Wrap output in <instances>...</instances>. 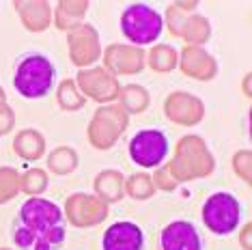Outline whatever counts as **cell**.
<instances>
[{
	"mask_svg": "<svg viewBox=\"0 0 252 250\" xmlns=\"http://www.w3.org/2000/svg\"><path fill=\"white\" fill-rule=\"evenodd\" d=\"M95 196L104 203H119L125 196V177L119 170H104L95 177Z\"/></svg>",
	"mask_w": 252,
	"mask_h": 250,
	"instance_id": "cell-17",
	"label": "cell"
},
{
	"mask_svg": "<svg viewBox=\"0 0 252 250\" xmlns=\"http://www.w3.org/2000/svg\"><path fill=\"white\" fill-rule=\"evenodd\" d=\"M244 93H246V97H250V73H246V78H244Z\"/></svg>",
	"mask_w": 252,
	"mask_h": 250,
	"instance_id": "cell-32",
	"label": "cell"
},
{
	"mask_svg": "<svg viewBox=\"0 0 252 250\" xmlns=\"http://www.w3.org/2000/svg\"><path fill=\"white\" fill-rule=\"evenodd\" d=\"M179 67L186 76L194 78V80H203V82L211 80L218 71L216 61L211 59L203 48H198V45H186V50H183V54H181Z\"/></svg>",
	"mask_w": 252,
	"mask_h": 250,
	"instance_id": "cell-15",
	"label": "cell"
},
{
	"mask_svg": "<svg viewBox=\"0 0 252 250\" xmlns=\"http://www.w3.org/2000/svg\"><path fill=\"white\" fill-rule=\"evenodd\" d=\"M101 250H145V233L129 220L114 222L101 237Z\"/></svg>",
	"mask_w": 252,
	"mask_h": 250,
	"instance_id": "cell-11",
	"label": "cell"
},
{
	"mask_svg": "<svg viewBox=\"0 0 252 250\" xmlns=\"http://www.w3.org/2000/svg\"><path fill=\"white\" fill-rule=\"evenodd\" d=\"M65 220L73 226H93L106 220L108 203L91 194H71L65 205Z\"/></svg>",
	"mask_w": 252,
	"mask_h": 250,
	"instance_id": "cell-8",
	"label": "cell"
},
{
	"mask_svg": "<svg viewBox=\"0 0 252 250\" xmlns=\"http://www.w3.org/2000/svg\"><path fill=\"white\" fill-rule=\"evenodd\" d=\"M121 31L127 41L134 43V48L151 45L158 41L164 31V18L153 7L145 2L129 4L121 15Z\"/></svg>",
	"mask_w": 252,
	"mask_h": 250,
	"instance_id": "cell-4",
	"label": "cell"
},
{
	"mask_svg": "<svg viewBox=\"0 0 252 250\" xmlns=\"http://www.w3.org/2000/svg\"><path fill=\"white\" fill-rule=\"evenodd\" d=\"M149 61V67H151L153 71H159V73H166V71H173L177 65H179V61H177V52L175 48H170V45H153L151 52L147 56Z\"/></svg>",
	"mask_w": 252,
	"mask_h": 250,
	"instance_id": "cell-21",
	"label": "cell"
},
{
	"mask_svg": "<svg viewBox=\"0 0 252 250\" xmlns=\"http://www.w3.org/2000/svg\"><path fill=\"white\" fill-rule=\"evenodd\" d=\"M106 69L125 76V73H138L145 67V50L134 45H110L104 52Z\"/></svg>",
	"mask_w": 252,
	"mask_h": 250,
	"instance_id": "cell-14",
	"label": "cell"
},
{
	"mask_svg": "<svg viewBox=\"0 0 252 250\" xmlns=\"http://www.w3.org/2000/svg\"><path fill=\"white\" fill-rule=\"evenodd\" d=\"M78 166V156L71 147H56L48 156V168L56 175H69Z\"/></svg>",
	"mask_w": 252,
	"mask_h": 250,
	"instance_id": "cell-22",
	"label": "cell"
},
{
	"mask_svg": "<svg viewBox=\"0 0 252 250\" xmlns=\"http://www.w3.org/2000/svg\"><path fill=\"white\" fill-rule=\"evenodd\" d=\"M99 37L91 24H78L69 31V56L73 65L89 67L99 59Z\"/></svg>",
	"mask_w": 252,
	"mask_h": 250,
	"instance_id": "cell-9",
	"label": "cell"
},
{
	"mask_svg": "<svg viewBox=\"0 0 252 250\" xmlns=\"http://www.w3.org/2000/svg\"><path fill=\"white\" fill-rule=\"evenodd\" d=\"M250 229H252L250 222H248V224H244V231H242V235H239V237H242V246H244V250H252V246H250Z\"/></svg>",
	"mask_w": 252,
	"mask_h": 250,
	"instance_id": "cell-31",
	"label": "cell"
},
{
	"mask_svg": "<svg viewBox=\"0 0 252 250\" xmlns=\"http://www.w3.org/2000/svg\"><path fill=\"white\" fill-rule=\"evenodd\" d=\"M119 101H121V108L125 112H142L149 104V95L147 91L138 87V84H127L119 91Z\"/></svg>",
	"mask_w": 252,
	"mask_h": 250,
	"instance_id": "cell-23",
	"label": "cell"
},
{
	"mask_svg": "<svg viewBox=\"0 0 252 250\" xmlns=\"http://www.w3.org/2000/svg\"><path fill=\"white\" fill-rule=\"evenodd\" d=\"M2 104H7V95H4L2 87H0V106H2Z\"/></svg>",
	"mask_w": 252,
	"mask_h": 250,
	"instance_id": "cell-33",
	"label": "cell"
},
{
	"mask_svg": "<svg viewBox=\"0 0 252 250\" xmlns=\"http://www.w3.org/2000/svg\"><path fill=\"white\" fill-rule=\"evenodd\" d=\"M13 123H15L13 110L9 108V104H2V106H0V136L9 134L11 127H13Z\"/></svg>",
	"mask_w": 252,
	"mask_h": 250,
	"instance_id": "cell-30",
	"label": "cell"
},
{
	"mask_svg": "<svg viewBox=\"0 0 252 250\" xmlns=\"http://www.w3.org/2000/svg\"><path fill=\"white\" fill-rule=\"evenodd\" d=\"M56 97H59V106L63 110H78V108L84 106V97L82 93L76 91V82L73 80H63Z\"/></svg>",
	"mask_w": 252,
	"mask_h": 250,
	"instance_id": "cell-27",
	"label": "cell"
},
{
	"mask_svg": "<svg viewBox=\"0 0 252 250\" xmlns=\"http://www.w3.org/2000/svg\"><path fill=\"white\" fill-rule=\"evenodd\" d=\"M159 248L162 250H203L200 233L188 220H175L166 224L159 233Z\"/></svg>",
	"mask_w": 252,
	"mask_h": 250,
	"instance_id": "cell-12",
	"label": "cell"
},
{
	"mask_svg": "<svg viewBox=\"0 0 252 250\" xmlns=\"http://www.w3.org/2000/svg\"><path fill=\"white\" fill-rule=\"evenodd\" d=\"M67 240L65 214L43 196H31L18 212L13 244L18 250H61Z\"/></svg>",
	"mask_w": 252,
	"mask_h": 250,
	"instance_id": "cell-1",
	"label": "cell"
},
{
	"mask_svg": "<svg viewBox=\"0 0 252 250\" xmlns=\"http://www.w3.org/2000/svg\"><path fill=\"white\" fill-rule=\"evenodd\" d=\"M214 156L209 153L207 145L198 136H186L179 140L175 157L166 170L179 184V181H190L196 177H207L214 173Z\"/></svg>",
	"mask_w": 252,
	"mask_h": 250,
	"instance_id": "cell-3",
	"label": "cell"
},
{
	"mask_svg": "<svg viewBox=\"0 0 252 250\" xmlns=\"http://www.w3.org/2000/svg\"><path fill=\"white\" fill-rule=\"evenodd\" d=\"M156 192V184L153 179L145 173H138V175H131L129 179H125V194H129L131 198H140L145 201Z\"/></svg>",
	"mask_w": 252,
	"mask_h": 250,
	"instance_id": "cell-25",
	"label": "cell"
},
{
	"mask_svg": "<svg viewBox=\"0 0 252 250\" xmlns=\"http://www.w3.org/2000/svg\"><path fill=\"white\" fill-rule=\"evenodd\" d=\"M20 192V173L15 168H0V205L9 203Z\"/></svg>",
	"mask_w": 252,
	"mask_h": 250,
	"instance_id": "cell-26",
	"label": "cell"
},
{
	"mask_svg": "<svg viewBox=\"0 0 252 250\" xmlns=\"http://www.w3.org/2000/svg\"><path fill=\"white\" fill-rule=\"evenodd\" d=\"M164 112L170 121L179 125H196L205 117V106L203 101L196 99L190 93H173L164 101Z\"/></svg>",
	"mask_w": 252,
	"mask_h": 250,
	"instance_id": "cell-13",
	"label": "cell"
},
{
	"mask_svg": "<svg viewBox=\"0 0 252 250\" xmlns=\"http://www.w3.org/2000/svg\"><path fill=\"white\" fill-rule=\"evenodd\" d=\"M0 250H9V248H0Z\"/></svg>",
	"mask_w": 252,
	"mask_h": 250,
	"instance_id": "cell-34",
	"label": "cell"
},
{
	"mask_svg": "<svg viewBox=\"0 0 252 250\" xmlns=\"http://www.w3.org/2000/svg\"><path fill=\"white\" fill-rule=\"evenodd\" d=\"M153 184H156V190L159 188V190H175L177 188V181L173 179V175L164 168H156V177H151Z\"/></svg>",
	"mask_w": 252,
	"mask_h": 250,
	"instance_id": "cell-29",
	"label": "cell"
},
{
	"mask_svg": "<svg viewBox=\"0 0 252 250\" xmlns=\"http://www.w3.org/2000/svg\"><path fill=\"white\" fill-rule=\"evenodd\" d=\"M209 35H211V28H209L207 18H203V15H190L188 18L186 15L181 31H179V37L186 39L188 45H198L200 48L209 39Z\"/></svg>",
	"mask_w": 252,
	"mask_h": 250,
	"instance_id": "cell-19",
	"label": "cell"
},
{
	"mask_svg": "<svg viewBox=\"0 0 252 250\" xmlns=\"http://www.w3.org/2000/svg\"><path fill=\"white\" fill-rule=\"evenodd\" d=\"M203 222L214 235H231L242 220V205L231 192H214L203 203Z\"/></svg>",
	"mask_w": 252,
	"mask_h": 250,
	"instance_id": "cell-5",
	"label": "cell"
},
{
	"mask_svg": "<svg viewBox=\"0 0 252 250\" xmlns=\"http://www.w3.org/2000/svg\"><path fill=\"white\" fill-rule=\"evenodd\" d=\"M127 127V112L121 106H106L95 112L89 125V140L97 149L106 151L119 140Z\"/></svg>",
	"mask_w": 252,
	"mask_h": 250,
	"instance_id": "cell-7",
	"label": "cell"
},
{
	"mask_svg": "<svg viewBox=\"0 0 252 250\" xmlns=\"http://www.w3.org/2000/svg\"><path fill=\"white\" fill-rule=\"evenodd\" d=\"M168 136L162 129H140L134 134L127 147L129 160L145 170H156L162 166V162L168 157Z\"/></svg>",
	"mask_w": 252,
	"mask_h": 250,
	"instance_id": "cell-6",
	"label": "cell"
},
{
	"mask_svg": "<svg viewBox=\"0 0 252 250\" xmlns=\"http://www.w3.org/2000/svg\"><path fill=\"white\" fill-rule=\"evenodd\" d=\"M56 69L45 54L22 56L13 73V87L24 99H41L54 89Z\"/></svg>",
	"mask_w": 252,
	"mask_h": 250,
	"instance_id": "cell-2",
	"label": "cell"
},
{
	"mask_svg": "<svg viewBox=\"0 0 252 250\" xmlns=\"http://www.w3.org/2000/svg\"><path fill=\"white\" fill-rule=\"evenodd\" d=\"M13 149H15V153H18L22 160L35 162L45 153L43 136L39 134L37 129H22V132L15 136V140H13Z\"/></svg>",
	"mask_w": 252,
	"mask_h": 250,
	"instance_id": "cell-18",
	"label": "cell"
},
{
	"mask_svg": "<svg viewBox=\"0 0 252 250\" xmlns=\"http://www.w3.org/2000/svg\"><path fill=\"white\" fill-rule=\"evenodd\" d=\"M48 188V175L41 168H31L24 175H20V192L28 196H37Z\"/></svg>",
	"mask_w": 252,
	"mask_h": 250,
	"instance_id": "cell-24",
	"label": "cell"
},
{
	"mask_svg": "<svg viewBox=\"0 0 252 250\" xmlns=\"http://www.w3.org/2000/svg\"><path fill=\"white\" fill-rule=\"evenodd\" d=\"M15 9H18L26 31H31V32L45 31L50 20H52V7H50L48 2H41V0H32V2H22V0H18Z\"/></svg>",
	"mask_w": 252,
	"mask_h": 250,
	"instance_id": "cell-16",
	"label": "cell"
},
{
	"mask_svg": "<svg viewBox=\"0 0 252 250\" xmlns=\"http://www.w3.org/2000/svg\"><path fill=\"white\" fill-rule=\"evenodd\" d=\"M87 9H89L87 0H82V2H71V0L59 2V7H56V26L61 31H71L73 26L82 24L80 20L84 18Z\"/></svg>",
	"mask_w": 252,
	"mask_h": 250,
	"instance_id": "cell-20",
	"label": "cell"
},
{
	"mask_svg": "<svg viewBox=\"0 0 252 250\" xmlns=\"http://www.w3.org/2000/svg\"><path fill=\"white\" fill-rule=\"evenodd\" d=\"M76 80L84 95H89L95 101H101V104L117 99L119 91H121L119 82L104 69H84L78 73Z\"/></svg>",
	"mask_w": 252,
	"mask_h": 250,
	"instance_id": "cell-10",
	"label": "cell"
},
{
	"mask_svg": "<svg viewBox=\"0 0 252 250\" xmlns=\"http://www.w3.org/2000/svg\"><path fill=\"white\" fill-rule=\"evenodd\" d=\"M233 170L237 177L244 179V184H250V151H237L233 156Z\"/></svg>",
	"mask_w": 252,
	"mask_h": 250,
	"instance_id": "cell-28",
	"label": "cell"
}]
</instances>
